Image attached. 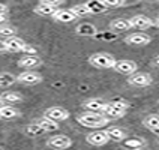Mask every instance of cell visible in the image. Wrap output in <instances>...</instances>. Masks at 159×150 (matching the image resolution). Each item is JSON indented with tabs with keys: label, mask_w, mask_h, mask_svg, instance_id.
<instances>
[{
	"label": "cell",
	"mask_w": 159,
	"mask_h": 150,
	"mask_svg": "<svg viewBox=\"0 0 159 150\" xmlns=\"http://www.w3.org/2000/svg\"><path fill=\"white\" fill-rule=\"evenodd\" d=\"M110 117L104 113H95V111H86L77 116V122L84 128H104L108 125Z\"/></svg>",
	"instance_id": "1"
},
{
	"label": "cell",
	"mask_w": 159,
	"mask_h": 150,
	"mask_svg": "<svg viewBox=\"0 0 159 150\" xmlns=\"http://www.w3.org/2000/svg\"><path fill=\"white\" fill-rule=\"evenodd\" d=\"M89 63L98 69H113L116 59L110 53H93L89 57Z\"/></svg>",
	"instance_id": "2"
},
{
	"label": "cell",
	"mask_w": 159,
	"mask_h": 150,
	"mask_svg": "<svg viewBox=\"0 0 159 150\" xmlns=\"http://www.w3.org/2000/svg\"><path fill=\"white\" fill-rule=\"evenodd\" d=\"M152 75L150 74H147V72H134L129 75V78H128V83L134 86V87H147V86H150L152 84Z\"/></svg>",
	"instance_id": "3"
},
{
	"label": "cell",
	"mask_w": 159,
	"mask_h": 150,
	"mask_svg": "<svg viewBox=\"0 0 159 150\" xmlns=\"http://www.w3.org/2000/svg\"><path fill=\"white\" fill-rule=\"evenodd\" d=\"M17 81L24 84V86H35V84H39L42 81V75L35 71L27 69V71L21 72L20 75H17Z\"/></svg>",
	"instance_id": "4"
},
{
	"label": "cell",
	"mask_w": 159,
	"mask_h": 150,
	"mask_svg": "<svg viewBox=\"0 0 159 150\" xmlns=\"http://www.w3.org/2000/svg\"><path fill=\"white\" fill-rule=\"evenodd\" d=\"M47 146L56 150H65V149H69L72 146V140L68 135H63V134L62 135H54V137H51L47 141Z\"/></svg>",
	"instance_id": "5"
},
{
	"label": "cell",
	"mask_w": 159,
	"mask_h": 150,
	"mask_svg": "<svg viewBox=\"0 0 159 150\" xmlns=\"http://www.w3.org/2000/svg\"><path fill=\"white\" fill-rule=\"evenodd\" d=\"M86 141L89 144H92V146H95V147H102V146H105L107 143L110 141V137L105 132V129L104 131H93V132L87 134Z\"/></svg>",
	"instance_id": "6"
},
{
	"label": "cell",
	"mask_w": 159,
	"mask_h": 150,
	"mask_svg": "<svg viewBox=\"0 0 159 150\" xmlns=\"http://www.w3.org/2000/svg\"><path fill=\"white\" fill-rule=\"evenodd\" d=\"M44 116L54 120V122H63V120L69 119V111L62 108V107H50V108L45 110Z\"/></svg>",
	"instance_id": "7"
},
{
	"label": "cell",
	"mask_w": 159,
	"mask_h": 150,
	"mask_svg": "<svg viewBox=\"0 0 159 150\" xmlns=\"http://www.w3.org/2000/svg\"><path fill=\"white\" fill-rule=\"evenodd\" d=\"M137 63L132 62V60H116L113 69L119 74H123V75H131L137 71Z\"/></svg>",
	"instance_id": "8"
},
{
	"label": "cell",
	"mask_w": 159,
	"mask_h": 150,
	"mask_svg": "<svg viewBox=\"0 0 159 150\" xmlns=\"http://www.w3.org/2000/svg\"><path fill=\"white\" fill-rule=\"evenodd\" d=\"M129 23H131L132 29H140V30H146V29H149V27L155 24V21L152 18H149L147 15H134L129 20Z\"/></svg>",
	"instance_id": "9"
},
{
	"label": "cell",
	"mask_w": 159,
	"mask_h": 150,
	"mask_svg": "<svg viewBox=\"0 0 159 150\" xmlns=\"http://www.w3.org/2000/svg\"><path fill=\"white\" fill-rule=\"evenodd\" d=\"M39 65H42V59L36 54H26L18 60V66L26 68V69H33V68H38Z\"/></svg>",
	"instance_id": "10"
},
{
	"label": "cell",
	"mask_w": 159,
	"mask_h": 150,
	"mask_svg": "<svg viewBox=\"0 0 159 150\" xmlns=\"http://www.w3.org/2000/svg\"><path fill=\"white\" fill-rule=\"evenodd\" d=\"M84 110L86 111H95V113H104L107 107V102L104 99H99V98H92V99H87L84 101Z\"/></svg>",
	"instance_id": "11"
},
{
	"label": "cell",
	"mask_w": 159,
	"mask_h": 150,
	"mask_svg": "<svg viewBox=\"0 0 159 150\" xmlns=\"http://www.w3.org/2000/svg\"><path fill=\"white\" fill-rule=\"evenodd\" d=\"M125 42L129 45H147L152 42V38L146 33H131L125 38Z\"/></svg>",
	"instance_id": "12"
},
{
	"label": "cell",
	"mask_w": 159,
	"mask_h": 150,
	"mask_svg": "<svg viewBox=\"0 0 159 150\" xmlns=\"http://www.w3.org/2000/svg\"><path fill=\"white\" fill-rule=\"evenodd\" d=\"M24 45H26V41L21 39V38H17V36H11L6 39V47H8V51H11V53L23 51Z\"/></svg>",
	"instance_id": "13"
},
{
	"label": "cell",
	"mask_w": 159,
	"mask_h": 150,
	"mask_svg": "<svg viewBox=\"0 0 159 150\" xmlns=\"http://www.w3.org/2000/svg\"><path fill=\"white\" fill-rule=\"evenodd\" d=\"M53 18L59 23H72L74 20H77V17L74 15V12L71 9H57Z\"/></svg>",
	"instance_id": "14"
},
{
	"label": "cell",
	"mask_w": 159,
	"mask_h": 150,
	"mask_svg": "<svg viewBox=\"0 0 159 150\" xmlns=\"http://www.w3.org/2000/svg\"><path fill=\"white\" fill-rule=\"evenodd\" d=\"M21 114L15 107L9 105V104H5V105L0 108V120H12Z\"/></svg>",
	"instance_id": "15"
},
{
	"label": "cell",
	"mask_w": 159,
	"mask_h": 150,
	"mask_svg": "<svg viewBox=\"0 0 159 150\" xmlns=\"http://www.w3.org/2000/svg\"><path fill=\"white\" fill-rule=\"evenodd\" d=\"M110 29L114 30V32H126V30H129V29H132V27H131L129 20L116 18V20H113V21L110 23Z\"/></svg>",
	"instance_id": "16"
},
{
	"label": "cell",
	"mask_w": 159,
	"mask_h": 150,
	"mask_svg": "<svg viewBox=\"0 0 159 150\" xmlns=\"http://www.w3.org/2000/svg\"><path fill=\"white\" fill-rule=\"evenodd\" d=\"M105 132L108 134L110 140H113V141H123L125 138H126V132H125L123 129H120L119 126H111V128H107Z\"/></svg>",
	"instance_id": "17"
},
{
	"label": "cell",
	"mask_w": 159,
	"mask_h": 150,
	"mask_svg": "<svg viewBox=\"0 0 159 150\" xmlns=\"http://www.w3.org/2000/svg\"><path fill=\"white\" fill-rule=\"evenodd\" d=\"M57 9L59 8H56V6H50V5H45V3H39L38 6H35L33 11H35V14L42 15V17H53Z\"/></svg>",
	"instance_id": "18"
},
{
	"label": "cell",
	"mask_w": 159,
	"mask_h": 150,
	"mask_svg": "<svg viewBox=\"0 0 159 150\" xmlns=\"http://www.w3.org/2000/svg\"><path fill=\"white\" fill-rule=\"evenodd\" d=\"M0 99L5 102V104H17V102H21L23 101V96L17 93V92H3L0 95Z\"/></svg>",
	"instance_id": "19"
},
{
	"label": "cell",
	"mask_w": 159,
	"mask_h": 150,
	"mask_svg": "<svg viewBox=\"0 0 159 150\" xmlns=\"http://www.w3.org/2000/svg\"><path fill=\"white\" fill-rule=\"evenodd\" d=\"M17 81V77L11 72H0V87L2 89H6V87H11L14 83Z\"/></svg>",
	"instance_id": "20"
},
{
	"label": "cell",
	"mask_w": 159,
	"mask_h": 150,
	"mask_svg": "<svg viewBox=\"0 0 159 150\" xmlns=\"http://www.w3.org/2000/svg\"><path fill=\"white\" fill-rule=\"evenodd\" d=\"M45 132H47V131H45L44 128L38 123V122L30 123V125H27L26 126V134L29 135V137H39V135H44Z\"/></svg>",
	"instance_id": "21"
},
{
	"label": "cell",
	"mask_w": 159,
	"mask_h": 150,
	"mask_svg": "<svg viewBox=\"0 0 159 150\" xmlns=\"http://www.w3.org/2000/svg\"><path fill=\"white\" fill-rule=\"evenodd\" d=\"M38 123L41 125L47 132H51V131H57V129H59V122H54V120L48 119V117H45V116L38 120Z\"/></svg>",
	"instance_id": "22"
},
{
	"label": "cell",
	"mask_w": 159,
	"mask_h": 150,
	"mask_svg": "<svg viewBox=\"0 0 159 150\" xmlns=\"http://www.w3.org/2000/svg\"><path fill=\"white\" fill-rule=\"evenodd\" d=\"M77 33L81 36H93L96 35V27L93 24H87V23H83L77 27Z\"/></svg>",
	"instance_id": "23"
},
{
	"label": "cell",
	"mask_w": 159,
	"mask_h": 150,
	"mask_svg": "<svg viewBox=\"0 0 159 150\" xmlns=\"http://www.w3.org/2000/svg\"><path fill=\"white\" fill-rule=\"evenodd\" d=\"M147 146V143L144 141L143 138H131V140H126V141L123 143V147H126V149H144Z\"/></svg>",
	"instance_id": "24"
},
{
	"label": "cell",
	"mask_w": 159,
	"mask_h": 150,
	"mask_svg": "<svg viewBox=\"0 0 159 150\" xmlns=\"http://www.w3.org/2000/svg\"><path fill=\"white\" fill-rule=\"evenodd\" d=\"M87 6L90 8V14H102L108 9L101 0H90L87 2Z\"/></svg>",
	"instance_id": "25"
},
{
	"label": "cell",
	"mask_w": 159,
	"mask_h": 150,
	"mask_svg": "<svg viewBox=\"0 0 159 150\" xmlns=\"http://www.w3.org/2000/svg\"><path fill=\"white\" fill-rule=\"evenodd\" d=\"M143 125L146 128H149L150 131H155L159 128V114H150L147 116L144 120H143Z\"/></svg>",
	"instance_id": "26"
},
{
	"label": "cell",
	"mask_w": 159,
	"mask_h": 150,
	"mask_svg": "<svg viewBox=\"0 0 159 150\" xmlns=\"http://www.w3.org/2000/svg\"><path fill=\"white\" fill-rule=\"evenodd\" d=\"M104 114L107 117H113V119H120V117H123L126 114V111L123 110H119V108H114V107H111L108 102H107V107L105 110H104Z\"/></svg>",
	"instance_id": "27"
},
{
	"label": "cell",
	"mask_w": 159,
	"mask_h": 150,
	"mask_svg": "<svg viewBox=\"0 0 159 150\" xmlns=\"http://www.w3.org/2000/svg\"><path fill=\"white\" fill-rule=\"evenodd\" d=\"M71 11L74 12V15L78 18V17H86L90 14V8L87 6V3H80V5H75L72 6Z\"/></svg>",
	"instance_id": "28"
},
{
	"label": "cell",
	"mask_w": 159,
	"mask_h": 150,
	"mask_svg": "<svg viewBox=\"0 0 159 150\" xmlns=\"http://www.w3.org/2000/svg\"><path fill=\"white\" fill-rule=\"evenodd\" d=\"M17 33V30H15V27L12 26H8V24H2L0 26V38H11V36H15Z\"/></svg>",
	"instance_id": "29"
},
{
	"label": "cell",
	"mask_w": 159,
	"mask_h": 150,
	"mask_svg": "<svg viewBox=\"0 0 159 150\" xmlns=\"http://www.w3.org/2000/svg\"><path fill=\"white\" fill-rule=\"evenodd\" d=\"M107 8H119V6H123L125 0H101Z\"/></svg>",
	"instance_id": "30"
},
{
	"label": "cell",
	"mask_w": 159,
	"mask_h": 150,
	"mask_svg": "<svg viewBox=\"0 0 159 150\" xmlns=\"http://www.w3.org/2000/svg\"><path fill=\"white\" fill-rule=\"evenodd\" d=\"M111 107H114V108H119V110H123L126 111L128 108H129V104L128 102H125V101H111V102H108Z\"/></svg>",
	"instance_id": "31"
},
{
	"label": "cell",
	"mask_w": 159,
	"mask_h": 150,
	"mask_svg": "<svg viewBox=\"0 0 159 150\" xmlns=\"http://www.w3.org/2000/svg\"><path fill=\"white\" fill-rule=\"evenodd\" d=\"M39 3H45V5H50V6H56V8H59L60 5L65 3V0H39Z\"/></svg>",
	"instance_id": "32"
},
{
	"label": "cell",
	"mask_w": 159,
	"mask_h": 150,
	"mask_svg": "<svg viewBox=\"0 0 159 150\" xmlns=\"http://www.w3.org/2000/svg\"><path fill=\"white\" fill-rule=\"evenodd\" d=\"M23 53L24 54H36V48L35 47H32V45L26 44L24 45V48H23Z\"/></svg>",
	"instance_id": "33"
},
{
	"label": "cell",
	"mask_w": 159,
	"mask_h": 150,
	"mask_svg": "<svg viewBox=\"0 0 159 150\" xmlns=\"http://www.w3.org/2000/svg\"><path fill=\"white\" fill-rule=\"evenodd\" d=\"M8 51V47H6V41H0V53H5Z\"/></svg>",
	"instance_id": "34"
},
{
	"label": "cell",
	"mask_w": 159,
	"mask_h": 150,
	"mask_svg": "<svg viewBox=\"0 0 159 150\" xmlns=\"http://www.w3.org/2000/svg\"><path fill=\"white\" fill-rule=\"evenodd\" d=\"M6 12H8V6L3 5V3H0V14H6Z\"/></svg>",
	"instance_id": "35"
},
{
	"label": "cell",
	"mask_w": 159,
	"mask_h": 150,
	"mask_svg": "<svg viewBox=\"0 0 159 150\" xmlns=\"http://www.w3.org/2000/svg\"><path fill=\"white\" fill-rule=\"evenodd\" d=\"M6 21V14H0V24H3Z\"/></svg>",
	"instance_id": "36"
},
{
	"label": "cell",
	"mask_w": 159,
	"mask_h": 150,
	"mask_svg": "<svg viewBox=\"0 0 159 150\" xmlns=\"http://www.w3.org/2000/svg\"><path fill=\"white\" fill-rule=\"evenodd\" d=\"M155 65H158V66H159V56L155 59Z\"/></svg>",
	"instance_id": "37"
},
{
	"label": "cell",
	"mask_w": 159,
	"mask_h": 150,
	"mask_svg": "<svg viewBox=\"0 0 159 150\" xmlns=\"http://www.w3.org/2000/svg\"><path fill=\"white\" fill-rule=\"evenodd\" d=\"M153 26H156V27H159V18H158V20H156V21H155V24H153Z\"/></svg>",
	"instance_id": "38"
},
{
	"label": "cell",
	"mask_w": 159,
	"mask_h": 150,
	"mask_svg": "<svg viewBox=\"0 0 159 150\" xmlns=\"http://www.w3.org/2000/svg\"><path fill=\"white\" fill-rule=\"evenodd\" d=\"M5 105V102H3V101H2V99H0V108H2V107Z\"/></svg>",
	"instance_id": "39"
},
{
	"label": "cell",
	"mask_w": 159,
	"mask_h": 150,
	"mask_svg": "<svg viewBox=\"0 0 159 150\" xmlns=\"http://www.w3.org/2000/svg\"><path fill=\"white\" fill-rule=\"evenodd\" d=\"M0 149H2V146H0Z\"/></svg>",
	"instance_id": "40"
}]
</instances>
